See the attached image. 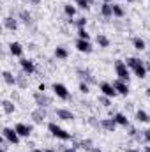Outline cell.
<instances>
[{
    "label": "cell",
    "mask_w": 150,
    "mask_h": 152,
    "mask_svg": "<svg viewBox=\"0 0 150 152\" xmlns=\"http://www.w3.org/2000/svg\"><path fill=\"white\" fill-rule=\"evenodd\" d=\"M125 64H127L129 69H133V73L138 76V78H145V76H147L145 62H141L140 58H136V57H129V58L125 60Z\"/></svg>",
    "instance_id": "cell-1"
},
{
    "label": "cell",
    "mask_w": 150,
    "mask_h": 152,
    "mask_svg": "<svg viewBox=\"0 0 150 152\" xmlns=\"http://www.w3.org/2000/svg\"><path fill=\"white\" fill-rule=\"evenodd\" d=\"M48 131H50L55 138H58V140H62V142L71 140V133H67L66 129H62V127H60V126H57L55 122H50V124H48Z\"/></svg>",
    "instance_id": "cell-2"
},
{
    "label": "cell",
    "mask_w": 150,
    "mask_h": 152,
    "mask_svg": "<svg viewBox=\"0 0 150 152\" xmlns=\"http://www.w3.org/2000/svg\"><path fill=\"white\" fill-rule=\"evenodd\" d=\"M115 73L118 76V80H124V81H129V78H131L129 67L124 60H115Z\"/></svg>",
    "instance_id": "cell-3"
},
{
    "label": "cell",
    "mask_w": 150,
    "mask_h": 152,
    "mask_svg": "<svg viewBox=\"0 0 150 152\" xmlns=\"http://www.w3.org/2000/svg\"><path fill=\"white\" fill-rule=\"evenodd\" d=\"M53 92H55L57 97H60V99H64V101H67V99L71 97V92L67 90V87H66L64 83H53Z\"/></svg>",
    "instance_id": "cell-4"
},
{
    "label": "cell",
    "mask_w": 150,
    "mask_h": 152,
    "mask_svg": "<svg viewBox=\"0 0 150 152\" xmlns=\"http://www.w3.org/2000/svg\"><path fill=\"white\" fill-rule=\"evenodd\" d=\"M2 136L9 142V143H12V145H16V143H20V134L16 133V129H11V127H4L2 129Z\"/></svg>",
    "instance_id": "cell-5"
},
{
    "label": "cell",
    "mask_w": 150,
    "mask_h": 152,
    "mask_svg": "<svg viewBox=\"0 0 150 152\" xmlns=\"http://www.w3.org/2000/svg\"><path fill=\"white\" fill-rule=\"evenodd\" d=\"M34 101H36V104L41 106V108H46V106L51 104V97L46 96L44 92H36V94H34Z\"/></svg>",
    "instance_id": "cell-6"
},
{
    "label": "cell",
    "mask_w": 150,
    "mask_h": 152,
    "mask_svg": "<svg viewBox=\"0 0 150 152\" xmlns=\"http://www.w3.org/2000/svg\"><path fill=\"white\" fill-rule=\"evenodd\" d=\"M99 90H101L103 96H106V97H115V96H117V90H115L113 83H108V81H103V83L99 85Z\"/></svg>",
    "instance_id": "cell-7"
},
{
    "label": "cell",
    "mask_w": 150,
    "mask_h": 152,
    "mask_svg": "<svg viewBox=\"0 0 150 152\" xmlns=\"http://www.w3.org/2000/svg\"><path fill=\"white\" fill-rule=\"evenodd\" d=\"M113 87H115L117 94H120V96H127V94H129V85H127V81H124V80H115V81H113Z\"/></svg>",
    "instance_id": "cell-8"
},
{
    "label": "cell",
    "mask_w": 150,
    "mask_h": 152,
    "mask_svg": "<svg viewBox=\"0 0 150 152\" xmlns=\"http://www.w3.org/2000/svg\"><path fill=\"white\" fill-rule=\"evenodd\" d=\"M16 133L20 134V138L23 136V138H28L30 134H32V126H28V124H23V122H20V124H16Z\"/></svg>",
    "instance_id": "cell-9"
},
{
    "label": "cell",
    "mask_w": 150,
    "mask_h": 152,
    "mask_svg": "<svg viewBox=\"0 0 150 152\" xmlns=\"http://www.w3.org/2000/svg\"><path fill=\"white\" fill-rule=\"evenodd\" d=\"M20 66H21L23 73H27V75H32V73H36V64H34V60L21 58V60H20Z\"/></svg>",
    "instance_id": "cell-10"
},
{
    "label": "cell",
    "mask_w": 150,
    "mask_h": 152,
    "mask_svg": "<svg viewBox=\"0 0 150 152\" xmlns=\"http://www.w3.org/2000/svg\"><path fill=\"white\" fill-rule=\"evenodd\" d=\"M76 50L81 51V53H90V51H92V44H90V41H87V39L78 37V41H76Z\"/></svg>",
    "instance_id": "cell-11"
},
{
    "label": "cell",
    "mask_w": 150,
    "mask_h": 152,
    "mask_svg": "<svg viewBox=\"0 0 150 152\" xmlns=\"http://www.w3.org/2000/svg\"><path fill=\"white\" fill-rule=\"evenodd\" d=\"M117 126H118V124H117V122H115V118H103V120H101V127H103V129H106V131H110V133H113V131H115V129H117Z\"/></svg>",
    "instance_id": "cell-12"
},
{
    "label": "cell",
    "mask_w": 150,
    "mask_h": 152,
    "mask_svg": "<svg viewBox=\"0 0 150 152\" xmlns=\"http://www.w3.org/2000/svg\"><path fill=\"white\" fill-rule=\"evenodd\" d=\"M55 113H57V117H58V118H62V120H67V122H69V120H74V113H73L71 110H66V108H58Z\"/></svg>",
    "instance_id": "cell-13"
},
{
    "label": "cell",
    "mask_w": 150,
    "mask_h": 152,
    "mask_svg": "<svg viewBox=\"0 0 150 152\" xmlns=\"http://www.w3.org/2000/svg\"><path fill=\"white\" fill-rule=\"evenodd\" d=\"M78 75L81 76V80H83V81H87V83H97V81H95V78L92 76V73H90L88 69H81V67H79V69H78Z\"/></svg>",
    "instance_id": "cell-14"
},
{
    "label": "cell",
    "mask_w": 150,
    "mask_h": 152,
    "mask_svg": "<svg viewBox=\"0 0 150 152\" xmlns=\"http://www.w3.org/2000/svg\"><path fill=\"white\" fill-rule=\"evenodd\" d=\"M32 118H34V122L41 124V122L46 118V112H44V108L37 106V110H34V112H32Z\"/></svg>",
    "instance_id": "cell-15"
},
{
    "label": "cell",
    "mask_w": 150,
    "mask_h": 152,
    "mask_svg": "<svg viewBox=\"0 0 150 152\" xmlns=\"http://www.w3.org/2000/svg\"><path fill=\"white\" fill-rule=\"evenodd\" d=\"M9 51L14 55V57H21L23 55V46L20 42H11L9 44Z\"/></svg>",
    "instance_id": "cell-16"
},
{
    "label": "cell",
    "mask_w": 150,
    "mask_h": 152,
    "mask_svg": "<svg viewBox=\"0 0 150 152\" xmlns=\"http://www.w3.org/2000/svg\"><path fill=\"white\" fill-rule=\"evenodd\" d=\"M4 27H5L7 30H16V28H18V21H16L14 18L7 16V18H4Z\"/></svg>",
    "instance_id": "cell-17"
},
{
    "label": "cell",
    "mask_w": 150,
    "mask_h": 152,
    "mask_svg": "<svg viewBox=\"0 0 150 152\" xmlns=\"http://www.w3.org/2000/svg\"><path fill=\"white\" fill-rule=\"evenodd\" d=\"M113 118H115V122H117L118 126L129 127V120H127V117H125L124 113H115V115H113Z\"/></svg>",
    "instance_id": "cell-18"
},
{
    "label": "cell",
    "mask_w": 150,
    "mask_h": 152,
    "mask_svg": "<svg viewBox=\"0 0 150 152\" xmlns=\"http://www.w3.org/2000/svg\"><path fill=\"white\" fill-rule=\"evenodd\" d=\"M101 14H103L104 18L113 16V5L111 4H103V5H101Z\"/></svg>",
    "instance_id": "cell-19"
},
{
    "label": "cell",
    "mask_w": 150,
    "mask_h": 152,
    "mask_svg": "<svg viewBox=\"0 0 150 152\" xmlns=\"http://www.w3.org/2000/svg\"><path fill=\"white\" fill-rule=\"evenodd\" d=\"M2 108H4V113H7V115H11V113H14V103H11V101H2Z\"/></svg>",
    "instance_id": "cell-20"
},
{
    "label": "cell",
    "mask_w": 150,
    "mask_h": 152,
    "mask_svg": "<svg viewBox=\"0 0 150 152\" xmlns=\"http://www.w3.org/2000/svg\"><path fill=\"white\" fill-rule=\"evenodd\" d=\"M95 41H97V44H99L101 48H108V46H110V39L106 37L104 34H99V36H97V39H95Z\"/></svg>",
    "instance_id": "cell-21"
},
{
    "label": "cell",
    "mask_w": 150,
    "mask_h": 152,
    "mask_svg": "<svg viewBox=\"0 0 150 152\" xmlns=\"http://www.w3.org/2000/svg\"><path fill=\"white\" fill-rule=\"evenodd\" d=\"M2 78H4V81H5L7 85H14V83H16V76H12L9 71H4V73H2Z\"/></svg>",
    "instance_id": "cell-22"
},
{
    "label": "cell",
    "mask_w": 150,
    "mask_h": 152,
    "mask_svg": "<svg viewBox=\"0 0 150 152\" xmlns=\"http://www.w3.org/2000/svg\"><path fill=\"white\" fill-rule=\"evenodd\" d=\"M20 18H21V21H23L25 25H30V23H32V14H30L28 11H21V12H20Z\"/></svg>",
    "instance_id": "cell-23"
},
{
    "label": "cell",
    "mask_w": 150,
    "mask_h": 152,
    "mask_svg": "<svg viewBox=\"0 0 150 152\" xmlns=\"http://www.w3.org/2000/svg\"><path fill=\"white\" fill-rule=\"evenodd\" d=\"M67 50L64 48V46H58V48H55V57L57 58H67Z\"/></svg>",
    "instance_id": "cell-24"
},
{
    "label": "cell",
    "mask_w": 150,
    "mask_h": 152,
    "mask_svg": "<svg viewBox=\"0 0 150 152\" xmlns=\"http://www.w3.org/2000/svg\"><path fill=\"white\" fill-rule=\"evenodd\" d=\"M133 44H134V48H136V50H140V51H143V50H145V46H147V44H145V41H143L141 37H134V39H133Z\"/></svg>",
    "instance_id": "cell-25"
},
{
    "label": "cell",
    "mask_w": 150,
    "mask_h": 152,
    "mask_svg": "<svg viewBox=\"0 0 150 152\" xmlns=\"http://www.w3.org/2000/svg\"><path fill=\"white\" fill-rule=\"evenodd\" d=\"M124 14H125L124 7H122V5H118V4H113V16H117V18H122Z\"/></svg>",
    "instance_id": "cell-26"
},
{
    "label": "cell",
    "mask_w": 150,
    "mask_h": 152,
    "mask_svg": "<svg viewBox=\"0 0 150 152\" xmlns=\"http://www.w3.org/2000/svg\"><path fill=\"white\" fill-rule=\"evenodd\" d=\"M136 118L140 120V122H150V117L147 112H143V110H138L136 112Z\"/></svg>",
    "instance_id": "cell-27"
},
{
    "label": "cell",
    "mask_w": 150,
    "mask_h": 152,
    "mask_svg": "<svg viewBox=\"0 0 150 152\" xmlns=\"http://www.w3.org/2000/svg\"><path fill=\"white\" fill-rule=\"evenodd\" d=\"M64 12H66L69 18H73V16L76 14V7L74 5H71V4H66V5H64Z\"/></svg>",
    "instance_id": "cell-28"
},
{
    "label": "cell",
    "mask_w": 150,
    "mask_h": 152,
    "mask_svg": "<svg viewBox=\"0 0 150 152\" xmlns=\"http://www.w3.org/2000/svg\"><path fill=\"white\" fill-rule=\"evenodd\" d=\"M25 75H27V73H23V75H18V76H16V83H18V85L21 87V88H25V87H27V81H25Z\"/></svg>",
    "instance_id": "cell-29"
},
{
    "label": "cell",
    "mask_w": 150,
    "mask_h": 152,
    "mask_svg": "<svg viewBox=\"0 0 150 152\" xmlns=\"http://www.w3.org/2000/svg\"><path fill=\"white\" fill-rule=\"evenodd\" d=\"M78 37L79 39H87V41H90V34L85 30V28H78Z\"/></svg>",
    "instance_id": "cell-30"
},
{
    "label": "cell",
    "mask_w": 150,
    "mask_h": 152,
    "mask_svg": "<svg viewBox=\"0 0 150 152\" xmlns=\"http://www.w3.org/2000/svg\"><path fill=\"white\" fill-rule=\"evenodd\" d=\"M76 5H78L79 9H85V11H87V9L90 7V2H87V0H76Z\"/></svg>",
    "instance_id": "cell-31"
},
{
    "label": "cell",
    "mask_w": 150,
    "mask_h": 152,
    "mask_svg": "<svg viewBox=\"0 0 150 152\" xmlns=\"http://www.w3.org/2000/svg\"><path fill=\"white\" fill-rule=\"evenodd\" d=\"M99 103H101L103 106H106V108H110V104H111V103H110V97H106V96H101V97H99Z\"/></svg>",
    "instance_id": "cell-32"
},
{
    "label": "cell",
    "mask_w": 150,
    "mask_h": 152,
    "mask_svg": "<svg viewBox=\"0 0 150 152\" xmlns=\"http://www.w3.org/2000/svg\"><path fill=\"white\" fill-rule=\"evenodd\" d=\"M74 23H76V27H78V28H85V25H87V20H85V18H78Z\"/></svg>",
    "instance_id": "cell-33"
},
{
    "label": "cell",
    "mask_w": 150,
    "mask_h": 152,
    "mask_svg": "<svg viewBox=\"0 0 150 152\" xmlns=\"http://www.w3.org/2000/svg\"><path fill=\"white\" fill-rule=\"evenodd\" d=\"M79 90H81L83 94H88V83H85V81H81V83H79Z\"/></svg>",
    "instance_id": "cell-34"
},
{
    "label": "cell",
    "mask_w": 150,
    "mask_h": 152,
    "mask_svg": "<svg viewBox=\"0 0 150 152\" xmlns=\"http://www.w3.org/2000/svg\"><path fill=\"white\" fill-rule=\"evenodd\" d=\"M88 122H90V124H92L94 127H101V122H97V120H95L94 117H90V118H88Z\"/></svg>",
    "instance_id": "cell-35"
},
{
    "label": "cell",
    "mask_w": 150,
    "mask_h": 152,
    "mask_svg": "<svg viewBox=\"0 0 150 152\" xmlns=\"http://www.w3.org/2000/svg\"><path fill=\"white\" fill-rule=\"evenodd\" d=\"M143 138H145V140H147V142L150 143V129H147V131H143Z\"/></svg>",
    "instance_id": "cell-36"
},
{
    "label": "cell",
    "mask_w": 150,
    "mask_h": 152,
    "mask_svg": "<svg viewBox=\"0 0 150 152\" xmlns=\"http://www.w3.org/2000/svg\"><path fill=\"white\" fill-rule=\"evenodd\" d=\"M64 152H78V149H76V147H66Z\"/></svg>",
    "instance_id": "cell-37"
},
{
    "label": "cell",
    "mask_w": 150,
    "mask_h": 152,
    "mask_svg": "<svg viewBox=\"0 0 150 152\" xmlns=\"http://www.w3.org/2000/svg\"><path fill=\"white\" fill-rule=\"evenodd\" d=\"M39 92H44V90H46V85H44V83H41V85H39V88H37Z\"/></svg>",
    "instance_id": "cell-38"
},
{
    "label": "cell",
    "mask_w": 150,
    "mask_h": 152,
    "mask_svg": "<svg viewBox=\"0 0 150 152\" xmlns=\"http://www.w3.org/2000/svg\"><path fill=\"white\" fill-rule=\"evenodd\" d=\"M90 152H103V151H101V149H97V147H92V149H90Z\"/></svg>",
    "instance_id": "cell-39"
},
{
    "label": "cell",
    "mask_w": 150,
    "mask_h": 152,
    "mask_svg": "<svg viewBox=\"0 0 150 152\" xmlns=\"http://www.w3.org/2000/svg\"><path fill=\"white\" fill-rule=\"evenodd\" d=\"M145 67H147V73H150V62H145Z\"/></svg>",
    "instance_id": "cell-40"
},
{
    "label": "cell",
    "mask_w": 150,
    "mask_h": 152,
    "mask_svg": "<svg viewBox=\"0 0 150 152\" xmlns=\"http://www.w3.org/2000/svg\"><path fill=\"white\" fill-rule=\"evenodd\" d=\"M30 2H32L34 5H37V4H39V2H41V0H30Z\"/></svg>",
    "instance_id": "cell-41"
},
{
    "label": "cell",
    "mask_w": 150,
    "mask_h": 152,
    "mask_svg": "<svg viewBox=\"0 0 150 152\" xmlns=\"http://www.w3.org/2000/svg\"><path fill=\"white\" fill-rule=\"evenodd\" d=\"M143 152H150V147H145V149H143Z\"/></svg>",
    "instance_id": "cell-42"
},
{
    "label": "cell",
    "mask_w": 150,
    "mask_h": 152,
    "mask_svg": "<svg viewBox=\"0 0 150 152\" xmlns=\"http://www.w3.org/2000/svg\"><path fill=\"white\" fill-rule=\"evenodd\" d=\"M127 152H140V151H136V149H129Z\"/></svg>",
    "instance_id": "cell-43"
},
{
    "label": "cell",
    "mask_w": 150,
    "mask_h": 152,
    "mask_svg": "<svg viewBox=\"0 0 150 152\" xmlns=\"http://www.w3.org/2000/svg\"><path fill=\"white\" fill-rule=\"evenodd\" d=\"M46 152H57V151H53V149H46Z\"/></svg>",
    "instance_id": "cell-44"
},
{
    "label": "cell",
    "mask_w": 150,
    "mask_h": 152,
    "mask_svg": "<svg viewBox=\"0 0 150 152\" xmlns=\"http://www.w3.org/2000/svg\"><path fill=\"white\" fill-rule=\"evenodd\" d=\"M34 152H46V151H41V149H36Z\"/></svg>",
    "instance_id": "cell-45"
},
{
    "label": "cell",
    "mask_w": 150,
    "mask_h": 152,
    "mask_svg": "<svg viewBox=\"0 0 150 152\" xmlns=\"http://www.w3.org/2000/svg\"><path fill=\"white\" fill-rule=\"evenodd\" d=\"M147 96L150 97V88H147Z\"/></svg>",
    "instance_id": "cell-46"
},
{
    "label": "cell",
    "mask_w": 150,
    "mask_h": 152,
    "mask_svg": "<svg viewBox=\"0 0 150 152\" xmlns=\"http://www.w3.org/2000/svg\"><path fill=\"white\" fill-rule=\"evenodd\" d=\"M103 4H110V0H103Z\"/></svg>",
    "instance_id": "cell-47"
},
{
    "label": "cell",
    "mask_w": 150,
    "mask_h": 152,
    "mask_svg": "<svg viewBox=\"0 0 150 152\" xmlns=\"http://www.w3.org/2000/svg\"><path fill=\"white\" fill-rule=\"evenodd\" d=\"M2 152H7V151H5V149H2Z\"/></svg>",
    "instance_id": "cell-48"
},
{
    "label": "cell",
    "mask_w": 150,
    "mask_h": 152,
    "mask_svg": "<svg viewBox=\"0 0 150 152\" xmlns=\"http://www.w3.org/2000/svg\"><path fill=\"white\" fill-rule=\"evenodd\" d=\"M87 2H92V0H87Z\"/></svg>",
    "instance_id": "cell-49"
},
{
    "label": "cell",
    "mask_w": 150,
    "mask_h": 152,
    "mask_svg": "<svg viewBox=\"0 0 150 152\" xmlns=\"http://www.w3.org/2000/svg\"><path fill=\"white\" fill-rule=\"evenodd\" d=\"M127 2H131V0H127Z\"/></svg>",
    "instance_id": "cell-50"
}]
</instances>
